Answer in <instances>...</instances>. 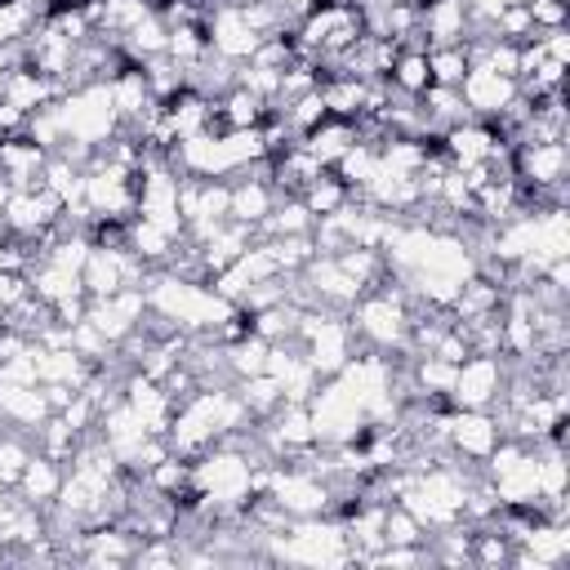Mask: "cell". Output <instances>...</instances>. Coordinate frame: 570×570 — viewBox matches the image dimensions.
Here are the masks:
<instances>
[{"label":"cell","instance_id":"1","mask_svg":"<svg viewBox=\"0 0 570 570\" xmlns=\"http://www.w3.org/2000/svg\"><path fill=\"white\" fill-rule=\"evenodd\" d=\"M503 392V361L499 356H468L454 370L450 405L454 410H490Z\"/></svg>","mask_w":570,"mask_h":570},{"label":"cell","instance_id":"10","mask_svg":"<svg viewBox=\"0 0 570 570\" xmlns=\"http://www.w3.org/2000/svg\"><path fill=\"white\" fill-rule=\"evenodd\" d=\"M0 98H4L9 107H18L22 116H31L36 107H45V102L62 98V85H53L49 76H40V71H31V67L22 62V67H13V71H9V80L0 85Z\"/></svg>","mask_w":570,"mask_h":570},{"label":"cell","instance_id":"2","mask_svg":"<svg viewBox=\"0 0 570 570\" xmlns=\"http://www.w3.org/2000/svg\"><path fill=\"white\" fill-rule=\"evenodd\" d=\"M142 312H147V294H142V289H116V294H107V298H89L85 321H89L107 343H120L125 334L138 330Z\"/></svg>","mask_w":570,"mask_h":570},{"label":"cell","instance_id":"14","mask_svg":"<svg viewBox=\"0 0 570 570\" xmlns=\"http://www.w3.org/2000/svg\"><path fill=\"white\" fill-rule=\"evenodd\" d=\"M236 396H240V405L249 410V419L258 423V419H267V414L281 405V383H276L272 374H249V379L236 383Z\"/></svg>","mask_w":570,"mask_h":570},{"label":"cell","instance_id":"11","mask_svg":"<svg viewBox=\"0 0 570 570\" xmlns=\"http://www.w3.org/2000/svg\"><path fill=\"white\" fill-rule=\"evenodd\" d=\"M352 142H356V125H352V120H338V116H325L316 129L303 134V147H307L325 169H334V160H338Z\"/></svg>","mask_w":570,"mask_h":570},{"label":"cell","instance_id":"13","mask_svg":"<svg viewBox=\"0 0 570 570\" xmlns=\"http://www.w3.org/2000/svg\"><path fill=\"white\" fill-rule=\"evenodd\" d=\"M392 89H401L405 98H419L428 85H432V71H428V53H414V49H401L392 71H387Z\"/></svg>","mask_w":570,"mask_h":570},{"label":"cell","instance_id":"5","mask_svg":"<svg viewBox=\"0 0 570 570\" xmlns=\"http://www.w3.org/2000/svg\"><path fill=\"white\" fill-rule=\"evenodd\" d=\"M459 94H463V102L472 107L476 120H494L517 98V80L512 76H499L490 67H468V76L459 80Z\"/></svg>","mask_w":570,"mask_h":570},{"label":"cell","instance_id":"9","mask_svg":"<svg viewBox=\"0 0 570 570\" xmlns=\"http://www.w3.org/2000/svg\"><path fill=\"white\" fill-rule=\"evenodd\" d=\"M62 472H67V468H62L58 459H49V454L36 450V454L27 459V468H22V476L13 481V490L22 494V503H31V508L45 512V508L58 499V490H62Z\"/></svg>","mask_w":570,"mask_h":570},{"label":"cell","instance_id":"15","mask_svg":"<svg viewBox=\"0 0 570 570\" xmlns=\"http://www.w3.org/2000/svg\"><path fill=\"white\" fill-rule=\"evenodd\" d=\"M303 205L316 214V218H325V214H338L343 205H347V187L338 183V174L334 169H325L307 191H303Z\"/></svg>","mask_w":570,"mask_h":570},{"label":"cell","instance_id":"3","mask_svg":"<svg viewBox=\"0 0 570 570\" xmlns=\"http://www.w3.org/2000/svg\"><path fill=\"white\" fill-rule=\"evenodd\" d=\"M205 31H209V49L218 53V58H232V62H245L254 49H258V31L245 22V13H240V4H214L209 13H205Z\"/></svg>","mask_w":570,"mask_h":570},{"label":"cell","instance_id":"8","mask_svg":"<svg viewBox=\"0 0 570 570\" xmlns=\"http://www.w3.org/2000/svg\"><path fill=\"white\" fill-rule=\"evenodd\" d=\"M419 27L428 36V49H445V45H463L468 40L472 13H468L463 0H428L419 9Z\"/></svg>","mask_w":570,"mask_h":570},{"label":"cell","instance_id":"16","mask_svg":"<svg viewBox=\"0 0 570 570\" xmlns=\"http://www.w3.org/2000/svg\"><path fill=\"white\" fill-rule=\"evenodd\" d=\"M428 71H432V85H459V80L468 76V53H463V45L428 49Z\"/></svg>","mask_w":570,"mask_h":570},{"label":"cell","instance_id":"6","mask_svg":"<svg viewBox=\"0 0 570 570\" xmlns=\"http://www.w3.org/2000/svg\"><path fill=\"white\" fill-rule=\"evenodd\" d=\"M45 160H49V151H45L40 142H31L27 134L0 142V174H4V183H9L13 191L45 187V178H40V174H45Z\"/></svg>","mask_w":570,"mask_h":570},{"label":"cell","instance_id":"12","mask_svg":"<svg viewBox=\"0 0 570 570\" xmlns=\"http://www.w3.org/2000/svg\"><path fill=\"white\" fill-rule=\"evenodd\" d=\"M214 107H218V116L227 120V129H258L263 116L272 111L258 94H249V89H240V85H232L223 98H214Z\"/></svg>","mask_w":570,"mask_h":570},{"label":"cell","instance_id":"7","mask_svg":"<svg viewBox=\"0 0 570 570\" xmlns=\"http://www.w3.org/2000/svg\"><path fill=\"white\" fill-rule=\"evenodd\" d=\"M499 441V428L490 419V410H450V450L459 459H485Z\"/></svg>","mask_w":570,"mask_h":570},{"label":"cell","instance_id":"4","mask_svg":"<svg viewBox=\"0 0 570 570\" xmlns=\"http://www.w3.org/2000/svg\"><path fill=\"white\" fill-rule=\"evenodd\" d=\"M566 169H570L566 142H517L512 147V178L517 183L548 187V183H561Z\"/></svg>","mask_w":570,"mask_h":570}]
</instances>
